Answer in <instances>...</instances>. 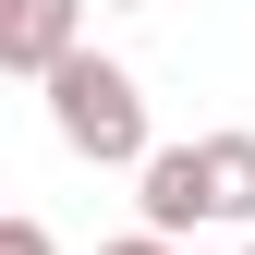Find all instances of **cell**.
Wrapping results in <instances>:
<instances>
[{
	"mask_svg": "<svg viewBox=\"0 0 255 255\" xmlns=\"http://www.w3.org/2000/svg\"><path fill=\"white\" fill-rule=\"evenodd\" d=\"M49 134L85 158V170H146L158 158V134H146V85L122 73V61H98V49H73L49 73Z\"/></svg>",
	"mask_w": 255,
	"mask_h": 255,
	"instance_id": "6da1fadb",
	"label": "cell"
},
{
	"mask_svg": "<svg viewBox=\"0 0 255 255\" xmlns=\"http://www.w3.org/2000/svg\"><path fill=\"white\" fill-rule=\"evenodd\" d=\"M85 12H98V0H0V73L49 85L61 61L85 49Z\"/></svg>",
	"mask_w": 255,
	"mask_h": 255,
	"instance_id": "7a4b0ae2",
	"label": "cell"
},
{
	"mask_svg": "<svg viewBox=\"0 0 255 255\" xmlns=\"http://www.w3.org/2000/svg\"><path fill=\"white\" fill-rule=\"evenodd\" d=\"M134 207H146V231H207V219H219V195H207V134L195 146H158L146 158V170H134Z\"/></svg>",
	"mask_w": 255,
	"mask_h": 255,
	"instance_id": "3957f363",
	"label": "cell"
},
{
	"mask_svg": "<svg viewBox=\"0 0 255 255\" xmlns=\"http://www.w3.org/2000/svg\"><path fill=\"white\" fill-rule=\"evenodd\" d=\"M207 195L231 231H255V134H207Z\"/></svg>",
	"mask_w": 255,
	"mask_h": 255,
	"instance_id": "277c9868",
	"label": "cell"
},
{
	"mask_svg": "<svg viewBox=\"0 0 255 255\" xmlns=\"http://www.w3.org/2000/svg\"><path fill=\"white\" fill-rule=\"evenodd\" d=\"M0 255H61V243H49V219H0Z\"/></svg>",
	"mask_w": 255,
	"mask_h": 255,
	"instance_id": "5b68a950",
	"label": "cell"
},
{
	"mask_svg": "<svg viewBox=\"0 0 255 255\" xmlns=\"http://www.w3.org/2000/svg\"><path fill=\"white\" fill-rule=\"evenodd\" d=\"M98 255H182L170 231H122V243H98Z\"/></svg>",
	"mask_w": 255,
	"mask_h": 255,
	"instance_id": "8992f818",
	"label": "cell"
},
{
	"mask_svg": "<svg viewBox=\"0 0 255 255\" xmlns=\"http://www.w3.org/2000/svg\"><path fill=\"white\" fill-rule=\"evenodd\" d=\"M98 12H146V0H98Z\"/></svg>",
	"mask_w": 255,
	"mask_h": 255,
	"instance_id": "52a82bcc",
	"label": "cell"
},
{
	"mask_svg": "<svg viewBox=\"0 0 255 255\" xmlns=\"http://www.w3.org/2000/svg\"><path fill=\"white\" fill-rule=\"evenodd\" d=\"M243 255H255V243H243Z\"/></svg>",
	"mask_w": 255,
	"mask_h": 255,
	"instance_id": "ba28073f",
	"label": "cell"
}]
</instances>
